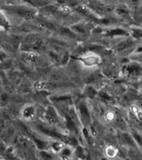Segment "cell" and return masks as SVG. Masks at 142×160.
Here are the masks:
<instances>
[{
    "instance_id": "6da1fadb",
    "label": "cell",
    "mask_w": 142,
    "mask_h": 160,
    "mask_svg": "<svg viewBox=\"0 0 142 160\" xmlns=\"http://www.w3.org/2000/svg\"><path fill=\"white\" fill-rule=\"evenodd\" d=\"M125 73L129 75H138L142 72V68L138 65H129L123 68Z\"/></svg>"
},
{
    "instance_id": "7a4b0ae2",
    "label": "cell",
    "mask_w": 142,
    "mask_h": 160,
    "mask_svg": "<svg viewBox=\"0 0 142 160\" xmlns=\"http://www.w3.org/2000/svg\"><path fill=\"white\" fill-rule=\"evenodd\" d=\"M80 115H81V118H82L83 122H85V124H88L90 120V114H89V112H88V109L86 106H85L84 103H81L80 105Z\"/></svg>"
},
{
    "instance_id": "3957f363",
    "label": "cell",
    "mask_w": 142,
    "mask_h": 160,
    "mask_svg": "<svg viewBox=\"0 0 142 160\" xmlns=\"http://www.w3.org/2000/svg\"><path fill=\"white\" fill-rule=\"evenodd\" d=\"M66 125H67V128H69V129L70 130V131H75V123H74V122L72 121V119L70 118V116H68V115H66Z\"/></svg>"
},
{
    "instance_id": "277c9868",
    "label": "cell",
    "mask_w": 142,
    "mask_h": 160,
    "mask_svg": "<svg viewBox=\"0 0 142 160\" xmlns=\"http://www.w3.org/2000/svg\"><path fill=\"white\" fill-rule=\"evenodd\" d=\"M126 32L125 30L120 29V28H116L115 30H111L110 32H108V35L110 36H114V35H125Z\"/></svg>"
},
{
    "instance_id": "5b68a950",
    "label": "cell",
    "mask_w": 142,
    "mask_h": 160,
    "mask_svg": "<svg viewBox=\"0 0 142 160\" xmlns=\"http://www.w3.org/2000/svg\"><path fill=\"white\" fill-rule=\"evenodd\" d=\"M122 138L125 142V143H127V144L129 145H131V146H134V141H133L132 138L130 137L129 134H127V133H124V134L122 135Z\"/></svg>"
},
{
    "instance_id": "8992f818",
    "label": "cell",
    "mask_w": 142,
    "mask_h": 160,
    "mask_svg": "<svg viewBox=\"0 0 142 160\" xmlns=\"http://www.w3.org/2000/svg\"><path fill=\"white\" fill-rule=\"evenodd\" d=\"M34 142H36L38 148H40V149H45V148H46V147H47V142H44L42 140L38 139L36 138H34Z\"/></svg>"
},
{
    "instance_id": "52a82bcc",
    "label": "cell",
    "mask_w": 142,
    "mask_h": 160,
    "mask_svg": "<svg viewBox=\"0 0 142 160\" xmlns=\"http://www.w3.org/2000/svg\"><path fill=\"white\" fill-rule=\"evenodd\" d=\"M34 108H27L24 111V117L29 118H31L34 115Z\"/></svg>"
},
{
    "instance_id": "ba28073f",
    "label": "cell",
    "mask_w": 142,
    "mask_h": 160,
    "mask_svg": "<svg viewBox=\"0 0 142 160\" xmlns=\"http://www.w3.org/2000/svg\"><path fill=\"white\" fill-rule=\"evenodd\" d=\"M95 89L92 87H88L86 88V94H87L88 97L93 98L95 95Z\"/></svg>"
},
{
    "instance_id": "9c48e42d",
    "label": "cell",
    "mask_w": 142,
    "mask_h": 160,
    "mask_svg": "<svg viewBox=\"0 0 142 160\" xmlns=\"http://www.w3.org/2000/svg\"><path fill=\"white\" fill-rule=\"evenodd\" d=\"M52 147L53 149L55 150V151H56V152H58V151H60V150H61L63 148V143L59 142H55L53 143Z\"/></svg>"
},
{
    "instance_id": "30bf717a",
    "label": "cell",
    "mask_w": 142,
    "mask_h": 160,
    "mask_svg": "<svg viewBox=\"0 0 142 160\" xmlns=\"http://www.w3.org/2000/svg\"><path fill=\"white\" fill-rule=\"evenodd\" d=\"M61 153H62L63 157L64 158L70 157V154H71V150H70V148H64Z\"/></svg>"
},
{
    "instance_id": "8fae6325",
    "label": "cell",
    "mask_w": 142,
    "mask_h": 160,
    "mask_svg": "<svg viewBox=\"0 0 142 160\" xmlns=\"http://www.w3.org/2000/svg\"><path fill=\"white\" fill-rule=\"evenodd\" d=\"M41 156L45 160H52L53 158L52 155L46 152H41Z\"/></svg>"
},
{
    "instance_id": "7c38bea8",
    "label": "cell",
    "mask_w": 142,
    "mask_h": 160,
    "mask_svg": "<svg viewBox=\"0 0 142 160\" xmlns=\"http://www.w3.org/2000/svg\"><path fill=\"white\" fill-rule=\"evenodd\" d=\"M76 155H77L78 157L80 158H84V152H83L82 148L80 147V146H78L77 149H76Z\"/></svg>"
},
{
    "instance_id": "4fadbf2b",
    "label": "cell",
    "mask_w": 142,
    "mask_h": 160,
    "mask_svg": "<svg viewBox=\"0 0 142 160\" xmlns=\"http://www.w3.org/2000/svg\"><path fill=\"white\" fill-rule=\"evenodd\" d=\"M133 44V42L131 41H129V42H122L121 44L120 45V49H124V48H129L130 46Z\"/></svg>"
},
{
    "instance_id": "5bb4252c",
    "label": "cell",
    "mask_w": 142,
    "mask_h": 160,
    "mask_svg": "<svg viewBox=\"0 0 142 160\" xmlns=\"http://www.w3.org/2000/svg\"><path fill=\"white\" fill-rule=\"evenodd\" d=\"M133 136H134V138H135V140H136V142H137L138 143H139V144H140V146L142 147V138H141V137H140L139 134H137L136 132H134V133H133Z\"/></svg>"
},
{
    "instance_id": "9a60e30c",
    "label": "cell",
    "mask_w": 142,
    "mask_h": 160,
    "mask_svg": "<svg viewBox=\"0 0 142 160\" xmlns=\"http://www.w3.org/2000/svg\"><path fill=\"white\" fill-rule=\"evenodd\" d=\"M56 101H64V100H68L70 99V96H62V97H58L55 98Z\"/></svg>"
},
{
    "instance_id": "2e32d148",
    "label": "cell",
    "mask_w": 142,
    "mask_h": 160,
    "mask_svg": "<svg viewBox=\"0 0 142 160\" xmlns=\"http://www.w3.org/2000/svg\"><path fill=\"white\" fill-rule=\"evenodd\" d=\"M100 96L102 98H104V99H106V100L110 99V98H110V96L107 94V93H105V92H100Z\"/></svg>"
},
{
    "instance_id": "e0dca14e",
    "label": "cell",
    "mask_w": 142,
    "mask_h": 160,
    "mask_svg": "<svg viewBox=\"0 0 142 160\" xmlns=\"http://www.w3.org/2000/svg\"><path fill=\"white\" fill-rule=\"evenodd\" d=\"M137 52H142V47H140L137 49Z\"/></svg>"
},
{
    "instance_id": "ac0fdd59",
    "label": "cell",
    "mask_w": 142,
    "mask_h": 160,
    "mask_svg": "<svg viewBox=\"0 0 142 160\" xmlns=\"http://www.w3.org/2000/svg\"><path fill=\"white\" fill-rule=\"evenodd\" d=\"M139 118L142 120V114H141V113H139Z\"/></svg>"
}]
</instances>
